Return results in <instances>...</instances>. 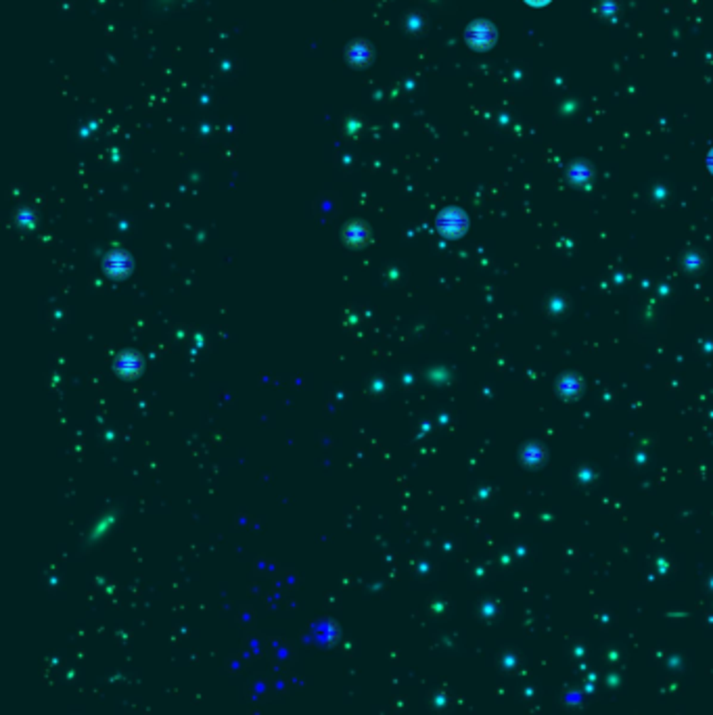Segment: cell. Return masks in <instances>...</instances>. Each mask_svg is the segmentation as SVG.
<instances>
[{
  "mask_svg": "<svg viewBox=\"0 0 713 715\" xmlns=\"http://www.w3.org/2000/svg\"><path fill=\"white\" fill-rule=\"evenodd\" d=\"M526 2L529 6H546V4H550L553 0H526Z\"/></svg>",
  "mask_w": 713,
  "mask_h": 715,
  "instance_id": "3",
  "label": "cell"
},
{
  "mask_svg": "<svg viewBox=\"0 0 713 715\" xmlns=\"http://www.w3.org/2000/svg\"><path fill=\"white\" fill-rule=\"evenodd\" d=\"M597 13H599L601 19L613 21V19L619 17V13H621V4H619V0H599V4H597Z\"/></svg>",
  "mask_w": 713,
  "mask_h": 715,
  "instance_id": "2",
  "label": "cell"
},
{
  "mask_svg": "<svg viewBox=\"0 0 713 715\" xmlns=\"http://www.w3.org/2000/svg\"><path fill=\"white\" fill-rule=\"evenodd\" d=\"M467 42L475 50H488L489 46L496 42V28L486 19H479L467 30Z\"/></svg>",
  "mask_w": 713,
  "mask_h": 715,
  "instance_id": "1",
  "label": "cell"
}]
</instances>
